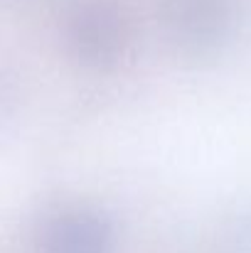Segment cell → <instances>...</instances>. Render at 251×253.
<instances>
[{
	"instance_id": "obj_2",
	"label": "cell",
	"mask_w": 251,
	"mask_h": 253,
	"mask_svg": "<svg viewBox=\"0 0 251 253\" xmlns=\"http://www.w3.org/2000/svg\"><path fill=\"white\" fill-rule=\"evenodd\" d=\"M239 25L237 0H163L160 27L167 44L190 59L222 52Z\"/></svg>"
},
{
	"instance_id": "obj_3",
	"label": "cell",
	"mask_w": 251,
	"mask_h": 253,
	"mask_svg": "<svg viewBox=\"0 0 251 253\" xmlns=\"http://www.w3.org/2000/svg\"><path fill=\"white\" fill-rule=\"evenodd\" d=\"M116 234L111 221L89 207L59 209L37 226L35 253H113Z\"/></svg>"
},
{
	"instance_id": "obj_1",
	"label": "cell",
	"mask_w": 251,
	"mask_h": 253,
	"mask_svg": "<svg viewBox=\"0 0 251 253\" xmlns=\"http://www.w3.org/2000/svg\"><path fill=\"white\" fill-rule=\"evenodd\" d=\"M67 54L84 69L108 72L131 49V22L113 0H77L62 22Z\"/></svg>"
}]
</instances>
